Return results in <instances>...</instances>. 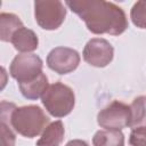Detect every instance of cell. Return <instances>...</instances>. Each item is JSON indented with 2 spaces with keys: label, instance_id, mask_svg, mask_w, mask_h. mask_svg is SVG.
Returning a JSON list of instances; mask_svg holds the SVG:
<instances>
[{
  "label": "cell",
  "instance_id": "6da1fadb",
  "mask_svg": "<svg viewBox=\"0 0 146 146\" xmlns=\"http://www.w3.org/2000/svg\"><path fill=\"white\" fill-rule=\"evenodd\" d=\"M66 6L86 23L91 33L120 35L128 29L125 13L113 2L104 0H74L66 1Z\"/></svg>",
  "mask_w": 146,
  "mask_h": 146
},
{
  "label": "cell",
  "instance_id": "7a4b0ae2",
  "mask_svg": "<svg viewBox=\"0 0 146 146\" xmlns=\"http://www.w3.org/2000/svg\"><path fill=\"white\" fill-rule=\"evenodd\" d=\"M49 123V117L36 105L16 107L11 113L9 124L19 135L26 138L39 136Z\"/></svg>",
  "mask_w": 146,
  "mask_h": 146
},
{
  "label": "cell",
  "instance_id": "3957f363",
  "mask_svg": "<svg viewBox=\"0 0 146 146\" xmlns=\"http://www.w3.org/2000/svg\"><path fill=\"white\" fill-rule=\"evenodd\" d=\"M41 102L51 116L64 117L72 112L75 104V96L68 86L62 82H55L49 84L41 97Z\"/></svg>",
  "mask_w": 146,
  "mask_h": 146
},
{
  "label": "cell",
  "instance_id": "277c9868",
  "mask_svg": "<svg viewBox=\"0 0 146 146\" xmlns=\"http://www.w3.org/2000/svg\"><path fill=\"white\" fill-rule=\"evenodd\" d=\"M34 17L41 29L52 31L64 23L66 9L59 0H38L34 2Z\"/></svg>",
  "mask_w": 146,
  "mask_h": 146
},
{
  "label": "cell",
  "instance_id": "5b68a950",
  "mask_svg": "<svg viewBox=\"0 0 146 146\" xmlns=\"http://www.w3.org/2000/svg\"><path fill=\"white\" fill-rule=\"evenodd\" d=\"M97 122L100 128L106 130H122L130 127L131 123V108L122 102L114 100L106 107L99 111Z\"/></svg>",
  "mask_w": 146,
  "mask_h": 146
},
{
  "label": "cell",
  "instance_id": "8992f818",
  "mask_svg": "<svg viewBox=\"0 0 146 146\" xmlns=\"http://www.w3.org/2000/svg\"><path fill=\"white\" fill-rule=\"evenodd\" d=\"M42 59L34 54H19L10 63L9 73L18 83L29 82L42 73Z\"/></svg>",
  "mask_w": 146,
  "mask_h": 146
},
{
  "label": "cell",
  "instance_id": "52a82bcc",
  "mask_svg": "<svg viewBox=\"0 0 146 146\" xmlns=\"http://www.w3.org/2000/svg\"><path fill=\"white\" fill-rule=\"evenodd\" d=\"M80 64V55L76 50L68 47H56L47 56L48 67L63 75L76 70Z\"/></svg>",
  "mask_w": 146,
  "mask_h": 146
},
{
  "label": "cell",
  "instance_id": "ba28073f",
  "mask_svg": "<svg viewBox=\"0 0 146 146\" xmlns=\"http://www.w3.org/2000/svg\"><path fill=\"white\" fill-rule=\"evenodd\" d=\"M83 59L91 66L105 67L107 66L114 56L113 46L103 38L90 39L83 49Z\"/></svg>",
  "mask_w": 146,
  "mask_h": 146
},
{
  "label": "cell",
  "instance_id": "9c48e42d",
  "mask_svg": "<svg viewBox=\"0 0 146 146\" xmlns=\"http://www.w3.org/2000/svg\"><path fill=\"white\" fill-rule=\"evenodd\" d=\"M10 42L13 43L14 48L17 51L23 52V54L32 52L39 46V39H38L36 34L32 30H30L25 26L18 29L13 34Z\"/></svg>",
  "mask_w": 146,
  "mask_h": 146
},
{
  "label": "cell",
  "instance_id": "30bf717a",
  "mask_svg": "<svg viewBox=\"0 0 146 146\" xmlns=\"http://www.w3.org/2000/svg\"><path fill=\"white\" fill-rule=\"evenodd\" d=\"M48 87H49L48 78L46 76V74L43 72L39 76H36L35 79H33L29 82L18 83L21 94L26 99H31V100H36L40 97H42L43 94L46 92V90L48 89Z\"/></svg>",
  "mask_w": 146,
  "mask_h": 146
},
{
  "label": "cell",
  "instance_id": "8fae6325",
  "mask_svg": "<svg viewBox=\"0 0 146 146\" xmlns=\"http://www.w3.org/2000/svg\"><path fill=\"white\" fill-rule=\"evenodd\" d=\"M64 135L65 129L63 122L60 120L54 121L46 127L36 141V146H59L64 140Z\"/></svg>",
  "mask_w": 146,
  "mask_h": 146
},
{
  "label": "cell",
  "instance_id": "7c38bea8",
  "mask_svg": "<svg viewBox=\"0 0 146 146\" xmlns=\"http://www.w3.org/2000/svg\"><path fill=\"white\" fill-rule=\"evenodd\" d=\"M21 18L11 13H1L0 15V39L3 42H10L13 34L23 27Z\"/></svg>",
  "mask_w": 146,
  "mask_h": 146
},
{
  "label": "cell",
  "instance_id": "4fadbf2b",
  "mask_svg": "<svg viewBox=\"0 0 146 146\" xmlns=\"http://www.w3.org/2000/svg\"><path fill=\"white\" fill-rule=\"evenodd\" d=\"M94 146H123L124 135L121 130H98L92 137Z\"/></svg>",
  "mask_w": 146,
  "mask_h": 146
},
{
  "label": "cell",
  "instance_id": "5bb4252c",
  "mask_svg": "<svg viewBox=\"0 0 146 146\" xmlns=\"http://www.w3.org/2000/svg\"><path fill=\"white\" fill-rule=\"evenodd\" d=\"M131 108V123L130 127L139 125L146 119V97L139 96L133 99L130 105Z\"/></svg>",
  "mask_w": 146,
  "mask_h": 146
},
{
  "label": "cell",
  "instance_id": "9a60e30c",
  "mask_svg": "<svg viewBox=\"0 0 146 146\" xmlns=\"http://www.w3.org/2000/svg\"><path fill=\"white\" fill-rule=\"evenodd\" d=\"M130 18L135 26L146 29V1H137L131 8Z\"/></svg>",
  "mask_w": 146,
  "mask_h": 146
},
{
  "label": "cell",
  "instance_id": "2e32d148",
  "mask_svg": "<svg viewBox=\"0 0 146 146\" xmlns=\"http://www.w3.org/2000/svg\"><path fill=\"white\" fill-rule=\"evenodd\" d=\"M129 143L131 146H146V124L132 128Z\"/></svg>",
  "mask_w": 146,
  "mask_h": 146
},
{
  "label": "cell",
  "instance_id": "e0dca14e",
  "mask_svg": "<svg viewBox=\"0 0 146 146\" xmlns=\"http://www.w3.org/2000/svg\"><path fill=\"white\" fill-rule=\"evenodd\" d=\"M0 130H1V146H15L16 136L10 129V124L0 121Z\"/></svg>",
  "mask_w": 146,
  "mask_h": 146
},
{
  "label": "cell",
  "instance_id": "ac0fdd59",
  "mask_svg": "<svg viewBox=\"0 0 146 146\" xmlns=\"http://www.w3.org/2000/svg\"><path fill=\"white\" fill-rule=\"evenodd\" d=\"M65 146H89L84 140H81V139H73V140H70Z\"/></svg>",
  "mask_w": 146,
  "mask_h": 146
}]
</instances>
